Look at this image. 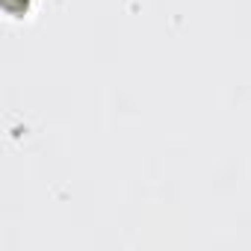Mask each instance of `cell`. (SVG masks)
Wrapping results in <instances>:
<instances>
[{"label":"cell","instance_id":"6da1fadb","mask_svg":"<svg viewBox=\"0 0 251 251\" xmlns=\"http://www.w3.org/2000/svg\"><path fill=\"white\" fill-rule=\"evenodd\" d=\"M3 6H6V12H12L15 18H21L24 9H27V0H3Z\"/></svg>","mask_w":251,"mask_h":251}]
</instances>
